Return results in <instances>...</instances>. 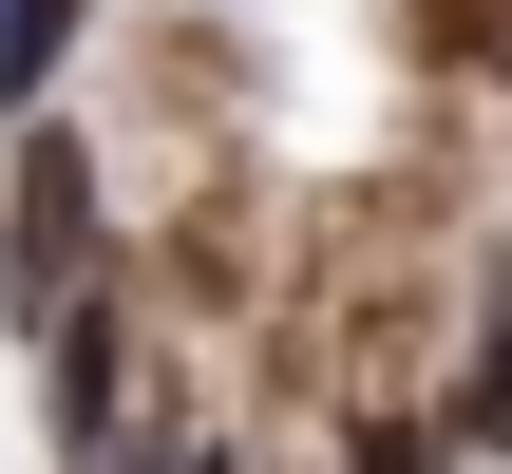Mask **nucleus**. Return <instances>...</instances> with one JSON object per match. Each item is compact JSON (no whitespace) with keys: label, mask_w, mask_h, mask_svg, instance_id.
<instances>
[{"label":"nucleus","mask_w":512,"mask_h":474,"mask_svg":"<svg viewBox=\"0 0 512 474\" xmlns=\"http://www.w3.org/2000/svg\"><path fill=\"white\" fill-rule=\"evenodd\" d=\"M76 285H114V209H95V133L38 95L0 114V342H38Z\"/></svg>","instance_id":"nucleus-1"},{"label":"nucleus","mask_w":512,"mask_h":474,"mask_svg":"<svg viewBox=\"0 0 512 474\" xmlns=\"http://www.w3.org/2000/svg\"><path fill=\"white\" fill-rule=\"evenodd\" d=\"M76 38H95V0H0V114H38Z\"/></svg>","instance_id":"nucleus-2"},{"label":"nucleus","mask_w":512,"mask_h":474,"mask_svg":"<svg viewBox=\"0 0 512 474\" xmlns=\"http://www.w3.org/2000/svg\"><path fill=\"white\" fill-rule=\"evenodd\" d=\"M437 456H512V304L475 323V380H456V418H437Z\"/></svg>","instance_id":"nucleus-3"},{"label":"nucleus","mask_w":512,"mask_h":474,"mask_svg":"<svg viewBox=\"0 0 512 474\" xmlns=\"http://www.w3.org/2000/svg\"><path fill=\"white\" fill-rule=\"evenodd\" d=\"M342 474H437V418H380V437H342Z\"/></svg>","instance_id":"nucleus-4"},{"label":"nucleus","mask_w":512,"mask_h":474,"mask_svg":"<svg viewBox=\"0 0 512 474\" xmlns=\"http://www.w3.org/2000/svg\"><path fill=\"white\" fill-rule=\"evenodd\" d=\"M171 474H247V456H228V437H171Z\"/></svg>","instance_id":"nucleus-5"}]
</instances>
